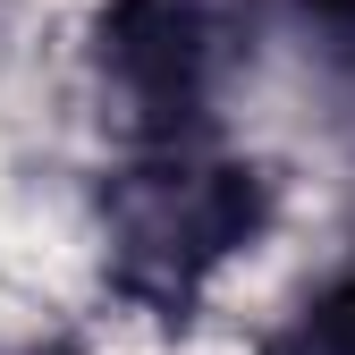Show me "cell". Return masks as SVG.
Listing matches in <instances>:
<instances>
[{
	"label": "cell",
	"instance_id": "cell-1",
	"mask_svg": "<svg viewBox=\"0 0 355 355\" xmlns=\"http://www.w3.org/2000/svg\"><path fill=\"white\" fill-rule=\"evenodd\" d=\"M94 220L110 288L153 322H187L211 296V279L271 237L279 187L262 161L220 153V136L127 144V161L102 178Z\"/></svg>",
	"mask_w": 355,
	"mask_h": 355
},
{
	"label": "cell",
	"instance_id": "cell-2",
	"mask_svg": "<svg viewBox=\"0 0 355 355\" xmlns=\"http://www.w3.org/2000/svg\"><path fill=\"white\" fill-rule=\"evenodd\" d=\"M254 0H102L85 60L127 144H187L220 136V110L254 68Z\"/></svg>",
	"mask_w": 355,
	"mask_h": 355
},
{
	"label": "cell",
	"instance_id": "cell-3",
	"mask_svg": "<svg viewBox=\"0 0 355 355\" xmlns=\"http://www.w3.org/2000/svg\"><path fill=\"white\" fill-rule=\"evenodd\" d=\"M262 355H355V245L313 279V296L271 330Z\"/></svg>",
	"mask_w": 355,
	"mask_h": 355
},
{
	"label": "cell",
	"instance_id": "cell-4",
	"mask_svg": "<svg viewBox=\"0 0 355 355\" xmlns=\"http://www.w3.org/2000/svg\"><path fill=\"white\" fill-rule=\"evenodd\" d=\"M288 17L304 34V51H313V68L355 102V0H288Z\"/></svg>",
	"mask_w": 355,
	"mask_h": 355
},
{
	"label": "cell",
	"instance_id": "cell-5",
	"mask_svg": "<svg viewBox=\"0 0 355 355\" xmlns=\"http://www.w3.org/2000/svg\"><path fill=\"white\" fill-rule=\"evenodd\" d=\"M17 355H76V347H60V338H42V347H17Z\"/></svg>",
	"mask_w": 355,
	"mask_h": 355
}]
</instances>
